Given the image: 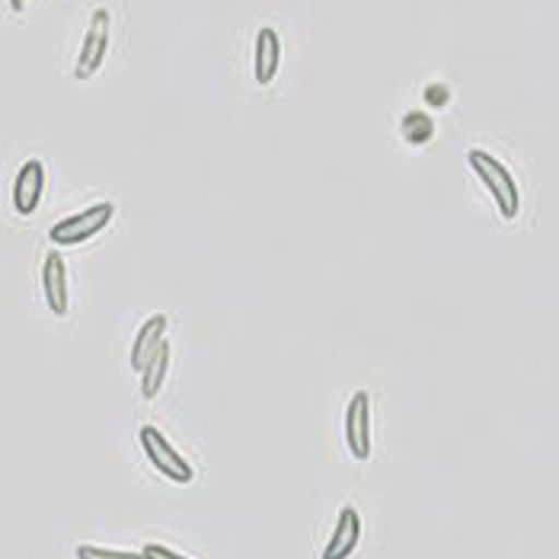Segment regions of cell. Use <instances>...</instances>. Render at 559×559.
Listing matches in <instances>:
<instances>
[{"instance_id": "obj_1", "label": "cell", "mask_w": 559, "mask_h": 559, "mask_svg": "<svg viewBox=\"0 0 559 559\" xmlns=\"http://www.w3.org/2000/svg\"><path fill=\"white\" fill-rule=\"evenodd\" d=\"M467 160H471V167H474L476 176L483 179V186L489 189V195L496 199L502 217L512 221V217L518 215V209H521V192H518V182L512 179V173L506 170L502 160H496L492 154H486V151H479V147L467 154Z\"/></svg>"}, {"instance_id": "obj_2", "label": "cell", "mask_w": 559, "mask_h": 559, "mask_svg": "<svg viewBox=\"0 0 559 559\" xmlns=\"http://www.w3.org/2000/svg\"><path fill=\"white\" fill-rule=\"evenodd\" d=\"M138 441H141V448H144L151 467L160 476H167L170 483H176V486H189V483L195 479L192 464H189V461L173 448L170 441L164 438V431H157L154 426H144V429L138 431Z\"/></svg>"}, {"instance_id": "obj_3", "label": "cell", "mask_w": 559, "mask_h": 559, "mask_svg": "<svg viewBox=\"0 0 559 559\" xmlns=\"http://www.w3.org/2000/svg\"><path fill=\"white\" fill-rule=\"evenodd\" d=\"M112 215H116L112 202H96V205H90V209L78 212V215L58 221L48 230V237H51L55 247H78V243H84L90 237H96L99 230H106V224L112 221Z\"/></svg>"}, {"instance_id": "obj_4", "label": "cell", "mask_w": 559, "mask_h": 559, "mask_svg": "<svg viewBox=\"0 0 559 559\" xmlns=\"http://www.w3.org/2000/svg\"><path fill=\"white\" fill-rule=\"evenodd\" d=\"M345 444L355 461L371 457V396L365 390H355L345 409Z\"/></svg>"}, {"instance_id": "obj_5", "label": "cell", "mask_w": 559, "mask_h": 559, "mask_svg": "<svg viewBox=\"0 0 559 559\" xmlns=\"http://www.w3.org/2000/svg\"><path fill=\"white\" fill-rule=\"evenodd\" d=\"M106 51H109V13H106V10H96V13H93V20H90V29H86L84 45H81V58H78L74 78H78V81L93 78V74L103 68Z\"/></svg>"}, {"instance_id": "obj_6", "label": "cell", "mask_w": 559, "mask_h": 559, "mask_svg": "<svg viewBox=\"0 0 559 559\" xmlns=\"http://www.w3.org/2000/svg\"><path fill=\"white\" fill-rule=\"evenodd\" d=\"M45 192V167L43 160H26L16 179H13V209L16 215L29 217L36 215L39 202H43Z\"/></svg>"}, {"instance_id": "obj_7", "label": "cell", "mask_w": 559, "mask_h": 559, "mask_svg": "<svg viewBox=\"0 0 559 559\" xmlns=\"http://www.w3.org/2000/svg\"><path fill=\"white\" fill-rule=\"evenodd\" d=\"M358 544H361V512L355 506H345L336 518L330 544L323 547V559H348L358 550Z\"/></svg>"}, {"instance_id": "obj_8", "label": "cell", "mask_w": 559, "mask_h": 559, "mask_svg": "<svg viewBox=\"0 0 559 559\" xmlns=\"http://www.w3.org/2000/svg\"><path fill=\"white\" fill-rule=\"evenodd\" d=\"M167 343V317L164 313H154L141 323V330L134 333V343H131V368L141 374L144 365L160 352V345Z\"/></svg>"}, {"instance_id": "obj_9", "label": "cell", "mask_w": 559, "mask_h": 559, "mask_svg": "<svg viewBox=\"0 0 559 559\" xmlns=\"http://www.w3.org/2000/svg\"><path fill=\"white\" fill-rule=\"evenodd\" d=\"M43 292L45 304L55 317L68 313V269L58 253H48L43 262Z\"/></svg>"}, {"instance_id": "obj_10", "label": "cell", "mask_w": 559, "mask_h": 559, "mask_svg": "<svg viewBox=\"0 0 559 559\" xmlns=\"http://www.w3.org/2000/svg\"><path fill=\"white\" fill-rule=\"evenodd\" d=\"M278 61H282V43H278V33L272 26L259 29L257 36V81L262 86L272 84L275 71H278Z\"/></svg>"}, {"instance_id": "obj_11", "label": "cell", "mask_w": 559, "mask_h": 559, "mask_svg": "<svg viewBox=\"0 0 559 559\" xmlns=\"http://www.w3.org/2000/svg\"><path fill=\"white\" fill-rule=\"evenodd\" d=\"M167 371H170V343L160 345V352L141 371V396L144 400H154L160 393L164 381H167Z\"/></svg>"}, {"instance_id": "obj_12", "label": "cell", "mask_w": 559, "mask_h": 559, "mask_svg": "<svg viewBox=\"0 0 559 559\" xmlns=\"http://www.w3.org/2000/svg\"><path fill=\"white\" fill-rule=\"evenodd\" d=\"M400 126H403V138L409 144H426V141H431V134H435V122H431L426 112H406Z\"/></svg>"}, {"instance_id": "obj_13", "label": "cell", "mask_w": 559, "mask_h": 559, "mask_svg": "<svg viewBox=\"0 0 559 559\" xmlns=\"http://www.w3.org/2000/svg\"><path fill=\"white\" fill-rule=\"evenodd\" d=\"M78 559H144V554H129V550H106V547H78Z\"/></svg>"}, {"instance_id": "obj_14", "label": "cell", "mask_w": 559, "mask_h": 559, "mask_svg": "<svg viewBox=\"0 0 559 559\" xmlns=\"http://www.w3.org/2000/svg\"><path fill=\"white\" fill-rule=\"evenodd\" d=\"M141 554H144V559H189L182 557V554H176V550H170V547H164V544H147Z\"/></svg>"}, {"instance_id": "obj_15", "label": "cell", "mask_w": 559, "mask_h": 559, "mask_svg": "<svg viewBox=\"0 0 559 559\" xmlns=\"http://www.w3.org/2000/svg\"><path fill=\"white\" fill-rule=\"evenodd\" d=\"M426 103H429V106H435V109L448 106V86H438V84L426 86Z\"/></svg>"}, {"instance_id": "obj_16", "label": "cell", "mask_w": 559, "mask_h": 559, "mask_svg": "<svg viewBox=\"0 0 559 559\" xmlns=\"http://www.w3.org/2000/svg\"><path fill=\"white\" fill-rule=\"evenodd\" d=\"M10 7H13V13H20L26 7V0H10Z\"/></svg>"}]
</instances>
